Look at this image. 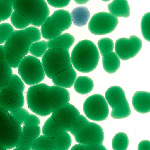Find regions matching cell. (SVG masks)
I'll return each mask as SVG.
<instances>
[{
  "label": "cell",
  "mask_w": 150,
  "mask_h": 150,
  "mask_svg": "<svg viewBox=\"0 0 150 150\" xmlns=\"http://www.w3.org/2000/svg\"><path fill=\"white\" fill-rule=\"evenodd\" d=\"M41 38L39 30L34 26L14 31L4 42L5 59L12 68H17L28 53L31 45Z\"/></svg>",
  "instance_id": "6da1fadb"
},
{
  "label": "cell",
  "mask_w": 150,
  "mask_h": 150,
  "mask_svg": "<svg viewBox=\"0 0 150 150\" xmlns=\"http://www.w3.org/2000/svg\"><path fill=\"white\" fill-rule=\"evenodd\" d=\"M100 54L96 45L92 41L84 40L74 46L71 56L72 65L78 71L83 73L93 71L99 61Z\"/></svg>",
  "instance_id": "7a4b0ae2"
},
{
  "label": "cell",
  "mask_w": 150,
  "mask_h": 150,
  "mask_svg": "<svg viewBox=\"0 0 150 150\" xmlns=\"http://www.w3.org/2000/svg\"><path fill=\"white\" fill-rule=\"evenodd\" d=\"M12 6L35 26H41L49 16V8L45 0H14Z\"/></svg>",
  "instance_id": "3957f363"
},
{
  "label": "cell",
  "mask_w": 150,
  "mask_h": 150,
  "mask_svg": "<svg viewBox=\"0 0 150 150\" xmlns=\"http://www.w3.org/2000/svg\"><path fill=\"white\" fill-rule=\"evenodd\" d=\"M22 127L10 112L0 105V145L5 149L15 148L21 134Z\"/></svg>",
  "instance_id": "277c9868"
},
{
  "label": "cell",
  "mask_w": 150,
  "mask_h": 150,
  "mask_svg": "<svg viewBox=\"0 0 150 150\" xmlns=\"http://www.w3.org/2000/svg\"><path fill=\"white\" fill-rule=\"evenodd\" d=\"M50 86L45 83L32 85L28 89L26 94L28 106L35 113L41 116L52 113L50 98Z\"/></svg>",
  "instance_id": "5b68a950"
},
{
  "label": "cell",
  "mask_w": 150,
  "mask_h": 150,
  "mask_svg": "<svg viewBox=\"0 0 150 150\" xmlns=\"http://www.w3.org/2000/svg\"><path fill=\"white\" fill-rule=\"evenodd\" d=\"M42 63L46 76L52 79L59 72L72 66L69 50L48 49L42 56Z\"/></svg>",
  "instance_id": "8992f818"
},
{
  "label": "cell",
  "mask_w": 150,
  "mask_h": 150,
  "mask_svg": "<svg viewBox=\"0 0 150 150\" xmlns=\"http://www.w3.org/2000/svg\"><path fill=\"white\" fill-rule=\"evenodd\" d=\"M17 68L22 80L28 85L38 84L44 79L45 74L42 63L33 56H26Z\"/></svg>",
  "instance_id": "52a82bcc"
},
{
  "label": "cell",
  "mask_w": 150,
  "mask_h": 150,
  "mask_svg": "<svg viewBox=\"0 0 150 150\" xmlns=\"http://www.w3.org/2000/svg\"><path fill=\"white\" fill-rule=\"evenodd\" d=\"M86 116L89 119L96 121H101L108 117L109 110L107 101L101 95L95 94L87 98L83 105Z\"/></svg>",
  "instance_id": "ba28073f"
},
{
  "label": "cell",
  "mask_w": 150,
  "mask_h": 150,
  "mask_svg": "<svg viewBox=\"0 0 150 150\" xmlns=\"http://www.w3.org/2000/svg\"><path fill=\"white\" fill-rule=\"evenodd\" d=\"M118 22L117 18L110 13L99 12L95 13L91 17L88 24V28L93 34L105 35L112 32Z\"/></svg>",
  "instance_id": "9c48e42d"
},
{
  "label": "cell",
  "mask_w": 150,
  "mask_h": 150,
  "mask_svg": "<svg viewBox=\"0 0 150 150\" xmlns=\"http://www.w3.org/2000/svg\"><path fill=\"white\" fill-rule=\"evenodd\" d=\"M72 139L67 132H63L53 138L40 136L35 141L32 150H67L71 146Z\"/></svg>",
  "instance_id": "30bf717a"
},
{
  "label": "cell",
  "mask_w": 150,
  "mask_h": 150,
  "mask_svg": "<svg viewBox=\"0 0 150 150\" xmlns=\"http://www.w3.org/2000/svg\"><path fill=\"white\" fill-rule=\"evenodd\" d=\"M142 42L138 37L134 35L129 38H121L116 41L115 46V53L123 60H127L134 57L140 51Z\"/></svg>",
  "instance_id": "8fae6325"
},
{
  "label": "cell",
  "mask_w": 150,
  "mask_h": 150,
  "mask_svg": "<svg viewBox=\"0 0 150 150\" xmlns=\"http://www.w3.org/2000/svg\"><path fill=\"white\" fill-rule=\"evenodd\" d=\"M51 116L64 132H70L80 115L74 105L68 103L59 108L52 113Z\"/></svg>",
  "instance_id": "7c38bea8"
},
{
  "label": "cell",
  "mask_w": 150,
  "mask_h": 150,
  "mask_svg": "<svg viewBox=\"0 0 150 150\" xmlns=\"http://www.w3.org/2000/svg\"><path fill=\"white\" fill-rule=\"evenodd\" d=\"M76 142L80 144H102L104 135L101 126L97 123L89 122L74 136Z\"/></svg>",
  "instance_id": "4fadbf2b"
},
{
  "label": "cell",
  "mask_w": 150,
  "mask_h": 150,
  "mask_svg": "<svg viewBox=\"0 0 150 150\" xmlns=\"http://www.w3.org/2000/svg\"><path fill=\"white\" fill-rule=\"evenodd\" d=\"M1 106L9 112L23 108L24 104L23 93L6 86L1 90Z\"/></svg>",
  "instance_id": "5bb4252c"
},
{
  "label": "cell",
  "mask_w": 150,
  "mask_h": 150,
  "mask_svg": "<svg viewBox=\"0 0 150 150\" xmlns=\"http://www.w3.org/2000/svg\"><path fill=\"white\" fill-rule=\"evenodd\" d=\"M50 98L51 110L53 112L69 103L70 94L68 90L65 88L53 85L50 86Z\"/></svg>",
  "instance_id": "9a60e30c"
},
{
  "label": "cell",
  "mask_w": 150,
  "mask_h": 150,
  "mask_svg": "<svg viewBox=\"0 0 150 150\" xmlns=\"http://www.w3.org/2000/svg\"><path fill=\"white\" fill-rule=\"evenodd\" d=\"M76 77V73L71 66L59 72L52 79L55 85L68 88L73 86Z\"/></svg>",
  "instance_id": "2e32d148"
},
{
  "label": "cell",
  "mask_w": 150,
  "mask_h": 150,
  "mask_svg": "<svg viewBox=\"0 0 150 150\" xmlns=\"http://www.w3.org/2000/svg\"><path fill=\"white\" fill-rule=\"evenodd\" d=\"M133 107L137 112L142 114L147 113L150 111V93L138 91L133 95L132 98Z\"/></svg>",
  "instance_id": "e0dca14e"
},
{
  "label": "cell",
  "mask_w": 150,
  "mask_h": 150,
  "mask_svg": "<svg viewBox=\"0 0 150 150\" xmlns=\"http://www.w3.org/2000/svg\"><path fill=\"white\" fill-rule=\"evenodd\" d=\"M105 96L106 101L112 108L119 106L126 99L124 91L118 86L109 88L105 92Z\"/></svg>",
  "instance_id": "ac0fdd59"
},
{
  "label": "cell",
  "mask_w": 150,
  "mask_h": 150,
  "mask_svg": "<svg viewBox=\"0 0 150 150\" xmlns=\"http://www.w3.org/2000/svg\"><path fill=\"white\" fill-rule=\"evenodd\" d=\"M107 7L110 13L117 18H127L130 16V8L127 0H113Z\"/></svg>",
  "instance_id": "d6986e66"
},
{
  "label": "cell",
  "mask_w": 150,
  "mask_h": 150,
  "mask_svg": "<svg viewBox=\"0 0 150 150\" xmlns=\"http://www.w3.org/2000/svg\"><path fill=\"white\" fill-rule=\"evenodd\" d=\"M51 16L55 24L63 31L68 29L72 25L71 14L67 11L57 10L54 11Z\"/></svg>",
  "instance_id": "ffe728a7"
},
{
  "label": "cell",
  "mask_w": 150,
  "mask_h": 150,
  "mask_svg": "<svg viewBox=\"0 0 150 150\" xmlns=\"http://www.w3.org/2000/svg\"><path fill=\"white\" fill-rule=\"evenodd\" d=\"M75 41L74 37L70 34L65 33L47 41L48 49L58 48L69 50Z\"/></svg>",
  "instance_id": "44dd1931"
},
{
  "label": "cell",
  "mask_w": 150,
  "mask_h": 150,
  "mask_svg": "<svg viewBox=\"0 0 150 150\" xmlns=\"http://www.w3.org/2000/svg\"><path fill=\"white\" fill-rule=\"evenodd\" d=\"M41 32L44 38L49 40L60 35L63 31L55 24L51 16L48 17L41 25Z\"/></svg>",
  "instance_id": "7402d4cb"
},
{
  "label": "cell",
  "mask_w": 150,
  "mask_h": 150,
  "mask_svg": "<svg viewBox=\"0 0 150 150\" xmlns=\"http://www.w3.org/2000/svg\"><path fill=\"white\" fill-rule=\"evenodd\" d=\"M102 64L106 72L112 74L117 71L119 68L120 60L116 54L112 51L102 57Z\"/></svg>",
  "instance_id": "603a6c76"
},
{
  "label": "cell",
  "mask_w": 150,
  "mask_h": 150,
  "mask_svg": "<svg viewBox=\"0 0 150 150\" xmlns=\"http://www.w3.org/2000/svg\"><path fill=\"white\" fill-rule=\"evenodd\" d=\"M72 22L76 26H83L87 23L90 16L88 9L84 6L76 7L71 13Z\"/></svg>",
  "instance_id": "cb8c5ba5"
},
{
  "label": "cell",
  "mask_w": 150,
  "mask_h": 150,
  "mask_svg": "<svg viewBox=\"0 0 150 150\" xmlns=\"http://www.w3.org/2000/svg\"><path fill=\"white\" fill-rule=\"evenodd\" d=\"M94 84L90 78L85 76H81L76 78L74 84L75 91L81 94H86L90 92L93 89Z\"/></svg>",
  "instance_id": "d4e9b609"
},
{
  "label": "cell",
  "mask_w": 150,
  "mask_h": 150,
  "mask_svg": "<svg viewBox=\"0 0 150 150\" xmlns=\"http://www.w3.org/2000/svg\"><path fill=\"white\" fill-rule=\"evenodd\" d=\"M63 132H64L60 128L51 116L46 121L42 128L43 135L50 138L55 137Z\"/></svg>",
  "instance_id": "484cf974"
},
{
  "label": "cell",
  "mask_w": 150,
  "mask_h": 150,
  "mask_svg": "<svg viewBox=\"0 0 150 150\" xmlns=\"http://www.w3.org/2000/svg\"><path fill=\"white\" fill-rule=\"evenodd\" d=\"M12 74V67L5 59H0V90L6 86Z\"/></svg>",
  "instance_id": "4316f807"
},
{
  "label": "cell",
  "mask_w": 150,
  "mask_h": 150,
  "mask_svg": "<svg viewBox=\"0 0 150 150\" xmlns=\"http://www.w3.org/2000/svg\"><path fill=\"white\" fill-rule=\"evenodd\" d=\"M129 143L127 135L123 132H119L113 138L112 147L114 150H126L128 147Z\"/></svg>",
  "instance_id": "83f0119b"
},
{
  "label": "cell",
  "mask_w": 150,
  "mask_h": 150,
  "mask_svg": "<svg viewBox=\"0 0 150 150\" xmlns=\"http://www.w3.org/2000/svg\"><path fill=\"white\" fill-rule=\"evenodd\" d=\"M131 113L130 108L127 100L119 106L112 108L111 116L114 119H117L125 118L129 116Z\"/></svg>",
  "instance_id": "f1b7e54d"
},
{
  "label": "cell",
  "mask_w": 150,
  "mask_h": 150,
  "mask_svg": "<svg viewBox=\"0 0 150 150\" xmlns=\"http://www.w3.org/2000/svg\"><path fill=\"white\" fill-rule=\"evenodd\" d=\"M10 21L16 28L20 30L24 29L30 24L29 21L25 16L15 11L11 15Z\"/></svg>",
  "instance_id": "f546056e"
},
{
  "label": "cell",
  "mask_w": 150,
  "mask_h": 150,
  "mask_svg": "<svg viewBox=\"0 0 150 150\" xmlns=\"http://www.w3.org/2000/svg\"><path fill=\"white\" fill-rule=\"evenodd\" d=\"M40 127L38 125H24L21 135L35 141L40 136Z\"/></svg>",
  "instance_id": "4dcf8cb0"
},
{
  "label": "cell",
  "mask_w": 150,
  "mask_h": 150,
  "mask_svg": "<svg viewBox=\"0 0 150 150\" xmlns=\"http://www.w3.org/2000/svg\"><path fill=\"white\" fill-rule=\"evenodd\" d=\"M48 49L47 42L42 40L33 43L30 47L29 52L33 56L40 57Z\"/></svg>",
  "instance_id": "1f68e13d"
},
{
  "label": "cell",
  "mask_w": 150,
  "mask_h": 150,
  "mask_svg": "<svg viewBox=\"0 0 150 150\" xmlns=\"http://www.w3.org/2000/svg\"><path fill=\"white\" fill-rule=\"evenodd\" d=\"M97 45L102 57L113 51L114 44L113 40L109 38H103L100 39Z\"/></svg>",
  "instance_id": "d6a6232c"
},
{
  "label": "cell",
  "mask_w": 150,
  "mask_h": 150,
  "mask_svg": "<svg viewBox=\"0 0 150 150\" xmlns=\"http://www.w3.org/2000/svg\"><path fill=\"white\" fill-rule=\"evenodd\" d=\"M141 29L142 35L147 41H150V12L145 14L142 18Z\"/></svg>",
  "instance_id": "836d02e7"
},
{
  "label": "cell",
  "mask_w": 150,
  "mask_h": 150,
  "mask_svg": "<svg viewBox=\"0 0 150 150\" xmlns=\"http://www.w3.org/2000/svg\"><path fill=\"white\" fill-rule=\"evenodd\" d=\"M89 122L84 116L80 114L70 131V133L74 136L84 128Z\"/></svg>",
  "instance_id": "e575fe53"
},
{
  "label": "cell",
  "mask_w": 150,
  "mask_h": 150,
  "mask_svg": "<svg viewBox=\"0 0 150 150\" xmlns=\"http://www.w3.org/2000/svg\"><path fill=\"white\" fill-rule=\"evenodd\" d=\"M14 31L13 27L8 23L0 24V45L5 42Z\"/></svg>",
  "instance_id": "d590c367"
},
{
  "label": "cell",
  "mask_w": 150,
  "mask_h": 150,
  "mask_svg": "<svg viewBox=\"0 0 150 150\" xmlns=\"http://www.w3.org/2000/svg\"><path fill=\"white\" fill-rule=\"evenodd\" d=\"M6 86L14 88L23 93L25 88L24 84L22 79L15 74H12Z\"/></svg>",
  "instance_id": "8d00e7d4"
},
{
  "label": "cell",
  "mask_w": 150,
  "mask_h": 150,
  "mask_svg": "<svg viewBox=\"0 0 150 150\" xmlns=\"http://www.w3.org/2000/svg\"><path fill=\"white\" fill-rule=\"evenodd\" d=\"M35 140L27 138L21 135L14 150H30L32 149Z\"/></svg>",
  "instance_id": "74e56055"
},
{
  "label": "cell",
  "mask_w": 150,
  "mask_h": 150,
  "mask_svg": "<svg viewBox=\"0 0 150 150\" xmlns=\"http://www.w3.org/2000/svg\"><path fill=\"white\" fill-rule=\"evenodd\" d=\"M13 6L0 0V18L2 21L8 19L13 12Z\"/></svg>",
  "instance_id": "f35d334b"
},
{
  "label": "cell",
  "mask_w": 150,
  "mask_h": 150,
  "mask_svg": "<svg viewBox=\"0 0 150 150\" xmlns=\"http://www.w3.org/2000/svg\"><path fill=\"white\" fill-rule=\"evenodd\" d=\"M71 150H105L107 149L102 144H79L73 146Z\"/></svg>",
  "instance_id": "ab89813d"
},
{
  "label": "cell",
  "mask_w": 150,
  "mask_h": 150,
  "mask_svg": "<svg viewBox=\"0 0 150 150\" xmlns=\"http://www.w3.org/2000/svg\"><path fill=\"white\" fill-rule=\"evenodd\" d=\"M10 112L14 118L21 125L23 123L25 118L30 114L27 110L23 108Z\"/></svg>",
  "instance_id": "60d3db41"
},
{
  "label": "cell",
  "mask_w": 150,
  "mask_h": 150,
  "mask_svg": "<svg viewBox=\"0 0 150 150\" xmlns=\"http://www.w3.org/2000/svg\"><path fill=\"white\" fill-rule=\"evenodd\" d=\"M48 4L56 8H63L67 6L71 0H46Z\"/></svg>",
  "instance_id": "b9f144b4"
},
{
  "label": "cell",
  "mask_w": 150,
  "mask_h": 150,
  "mask_svg": "<svg viewBox=\"0 0 150 150\" xmlns=\"http://www.w3.org/2000/svg\"><path fill=\"white\" fill-rule=\"evenodd\" d=\"M40 123L39 118L36 115L29 114L25 119L23 124L24 125H38Z\"/></svg>",
  "instance_id": "7bdbcfd3"
},
{
  "label": "cell",
  "mask_w": 150,
  "mask_h": 150,
  "mask_svg": "<svg viewBox=\"0 0 150 150\" xmlns=\"http://www.w3.org/2000/svg\"><path fill=\"white\" fill-rule=\"evenodd\" d=\"M138 150H150V141L146 140L142 141L138 144Z\"/></svg>",
  "instance_id": "ee69618b"
},
{
  "label": "cell",
  "mask_w": 150,
  "mask_h": 150,
  "mask_svg": "<svg viewBox=\"0 0 150 150\" xmlns=\"http://www.w3.org/2000/svg\"><path fill=\"white\" fill-rule=\"evenodd\" d=\"M5 58L4 45H0V59Z\"/></svg>",
  "instance_id": "f6af8a7d"
},
{
  "label": "cell",
  "mask_w": 150,
  "mask_h": 150,
  "mask_svg": "<svg viewBox=\"0 0 150 150\" xmlns=\"http://www.w3.org/2000/svg\"><path fill=\"white\" fill-rule=\"evenodd\" d=\"M77 4H85L89 1L90 0H74Z\"/></svg>",
  "instance_id": "bcb514c9"
},
{
  "label": "cell",
  "mask_w": 150,
  "mask_h": 150,
  "mask_svg": "<svg viewBox=\"0 0 150 150\" xmlns=\"http://www.w3.org/2000/svg\"><path fill=\"white\" fill-rule=\"evenodd\" d=\"M3 1L11 6H13L14 0H2Z\"/></svg>",
  "instance_id": "7dc6e473"
},
{
  "label": "cell",
  "mask_w": 150,
  "mask_h": 150,
  "mask_svg": "<svg viewBox=\"0 0 150 150\" xmlns=\"http://www.w3.org/2000/svg\"><path fill=\"white\" fill-rule=\"evenodd\" d=\"M0 105L1 106V90H0Z\"/></svg>",
  "instance_id": "c3c4849f"
},
{
  "label": "cell",
  "mask_w": 150,
  "mask_h": 150,
  "mask_svg": "<svg viewBox=\"0 0 150 150\" xmlns=\"http://www.w3.org/2000/svg\"><path fill=\"white\" fill-rule=\"evenodd\" d=\"M0 150H5L2 146L0 145Z\"/></svg>",
  "instance_id": "681fc988"
},
{
  "label": "cell",
  "mask_w": 150,
  "mask_h": 150,
  "mask_svg": "<svg viewBox=\"0 0 150 150\" xmlns=\"http://www.w3.org/2000/svg\"><path fill=\"white\" fill-rule=\"evenodd\" d=\"M102 0V1H103L107 2V1H109L110 0Z\"/></svg>",
  "instance_id": "f907efd6"
},
{
  "label": "cell",
  "mask_w": 150,
  "mask_h": 150,
  "mask_svg": "<svg viewBox=\"0 0 150 150\" xmlns=\"http://www.w3.org/2000/svg\"><path fill=\"white\" fill-rule=\"evenodd\" d=\"M2 21V20L0 18V23Z\"/></svg>",
  "instance_id": "816d5d0a"
}]
</instances>
